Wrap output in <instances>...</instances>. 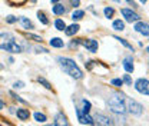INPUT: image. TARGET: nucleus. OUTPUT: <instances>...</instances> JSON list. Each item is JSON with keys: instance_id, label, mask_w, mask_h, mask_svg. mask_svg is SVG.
I'll use <instances>...</instances> for the list:
<instances>
[{"instance_id": "f257e3e1", "label": "nucleus", "mask_w": 149, "mask_h": 126, "mask_svg": "<svg viewBox=\"0 0 149 126\" xmlns=\"http://www.w3.org/2000/svg\"><path fill=\"white\" fill-rule=\"evenodd\" d=\"M57 62L60 63L63 70L68 74H70L72 77H74V79H82L83 77V73L79 69V66L74 63V60L69 59V57H57Z\"/></svg>"}, {"instance_id": "f03ea898", "label": "nucleus", "mask_w": 149, "mask_h": 126, "mask_svg": "<svg viewBox=\"0 0 149 126\" xmlns=\"http://www.w3.org/2000/svg\"><path fill=\"white\" fill-rule=\"evenodd\" d=\"M125 95L122 93H113L109 100V109L113 113H125L126 112V105H125Z\"/></svg>"}, {"instance_id": "7ed1b4c3", "label": "nucleus", "mask_w": 149, "mask_h": 126, "mask_svg": "<svg viewBox=\"0 0 149 126\" xmlns=\"http://www.w3.org/2000/svg\"><path fill=\"white\" fill-rule=\"evenodd\" d=\"M125 105H126V110H129L130 113L135 115V116H139V115H142V112H143L142 105H139L136 100H133V99H130V97H125Z\"/></svg>"}, {"instance_id": "20e7f679", "label": "nucleus", "mask_w": 149, "mask_h": 126, "mask_svg": "<svg viewBox=\"0 0 149 126\" xmlns=\"http://www.w3.org/2000/svg\"><path fill=\"white\" fill-rule=\"evenodd\" d=\"M13 42H15V36L12 33H0V49L9 50Z\"/></svg>"}, {"instance_id": "39448f33", "label": "nucleus", "mask_w": 149, "mask_h": 126, "mask_svg": "<svg viewBox=\"0 0 149 126\" xmlns=\"http://www.w3.org/2000/svg\"><path fill=\"white\" fill-rule=\"evenodd\" d=\"M135 89L138 90L139 93L149 95V80L148 79H138L135 82Z\"/></svg>"}, {"instance_id": "423d86ee", "label": "nucleus", "mask_w": 149, "mask_h": 126, "mask_svg": "<svg viewBox=\"0 0 149 126\" xmlns=\"http://www.w3.org/2000/svg\"><path fill=\"white\" fill-rule=\"evenodd\" d=\"M76 113H77V119L82 125H95V119L92 116H89V113H83L80 109H77Z\"/></svg>"}, {"instance_id": "0eeeda50", "label": "nucleus", "mask_w": 149, "mask_h": 126, "mask_svg": "<svg viewBox=\"0 0 149 126\" xmlns=\"http://www.w3.org/2000/svg\"><path fill=\"white\" fill-rule=\"evenodd\" d=\"M120 13H122V16L125 17V20L129 22V23H135V22L139 20V15L135 13L133 10H130V9H122Z\"/></svg>"}, {"instance_id": "6e6552de", "label": "nucleus", "mask_w": 149, "mask_h": 126, "mask_svg": "<svg viewBox=\"0 0 149 126\" xmlns=\"http://www.w3.org/2000/svg\"><path fill=\"white\" fill-rule=\"evenodd\" d=\"M133 29L138 32V33H141V35H143V36H149V24L148 23H143V22H135V26H133Z\"/></svg>"}, {"instance_id": "1a4fd4ad", "label": "nucleus", "mask_w": 149, "mask_h": 126, "mask_svg": "<svg viewBox=\"0 0 149 126\" xmlns=\"http://www.w3.org/2000/svg\"><path fill=\"white\" fill-rule=\"evenodd\" d=\"M91 53H96L97 52V47H99V45H97V40H93V39H86V40H82L80 42Z\"/></svg>"}, {"instance_id": "9d476101", "label": "nucleus", "mask_w": 149, "mask_h": 126, "mask_svg": "<svg viewBox=\"0 0 149 126\" xmlns=\"http://www.w3.org/2000/svg\"><path fill=\"white\" fill-rule=\"evenodd\" d=\"M93 119H95V123H97V125L108 126V125H112V123H113L109 118H106V116H103V115H100V113H97Z\"/></svg>"}, {"instance_id": "9b49d317", "label": "nucleus", "mask_w": 149, "mask_h": 126, "mask_svg": "<svg viewBox=\"0 0 149 126\" xmlns=\"http://www.w3.org/2000/svg\"><path fill=\"white\" fill-rule=\"evenodd\" d=\"M53 125L56 126H68L69 125V122H68V119H66V116L63 115V113H57L55 118V122H53Z\"/></svg>"}, {"instance_id": "f8f14e48", "label": "nucleus", "mask_w": 149, "mask_h": 126, "mask_svg": "<svg viewBox=\"0 0 149 126\" xmlns=\"http://www.w3.org/2000/svg\"><path fill=\"white\" fill-rule=\"evenodd\" d=\"M123 68H125V70L128 73H132L133 72V60H132V57H126L125 60H123Z\"/></svg>"}, {"instance_id": "ddd939ff", "label": "nucleus", "mask_w": 149, "mask_h": 126, "mask_svg": "<svg viewBox=\"0 0 149 126\" xmlns=\"http://www.w3.org/2000/svg\"><path fill=\"white\" fill-rule=\"evenodd\" d=\"M16 115H17V118L20 119V120H27L29 116H30V113H29L27 109H17Z\"/></svg>"}, {"instance_id": "4468645a", "label": "nucleus", "mask_w": 149, "mask_h": 126, "mask_svg": "<svg viewBox=\"0 0 149 126\" xmlns=\"http://www.w3.org/2000/svg\"><path fill=\"white\" fill-rule=\"evenodd\" d=\"M79 24H70L69 27H66L65 29V33L68 35V36H73V35H76L77 32H79Z\"/></svg>"}, {"instance_id": "2eb2a0df", "label": "nucleus", "mask_w": 149, "mask_h": 126, "mask_svg": "<svg viewBox=\"0 0 149 126\" xmlns=\"http://www.w3.org/2000/svg\"><path fill=\"white\" fill-rule=\"evenodd\" d=\"M19 22L22 23L23 29H33V23H32L27 17H19Z\"/></svg>"}, {"instance_id": "dca6fc26", "label": "nucleus", "mask_w": 149, "mask_h": 126, "mask_svg": "<svg viewBox=\"0 0 149 126\" xmlns=\"http://www.w3.org/2000/svg\"><path fill=\"white\" fill-rule=\"evenodd\" d=\"M65 12H66V9L62 6V4H59V3H55V6H53V13H55L56 16H60V15H65Z\"/></svg>"}, {"instance_id": "f3484780", "label": "nucleus", "mask_w": 149, "mask_h": 126, "mask_svg": "<svg viewBox=\"0 0 149 126\" xmlns=\"http://www.w3.org/2000/svg\"><path fill=\"white\" fill-rule=\"evenodd\" d=\"M49 43H50V46H52V47H63V45H65V43H63V40H62V39H59V37H53V39H50V42H49Z\"/></svg>"}, {"instance_id": "a211bd4d", "label": "nucleus", "mask_w": 149, "mask_h": 126, "mask_svg": "<svg viewBox=\"0 0 149 126\" xmlns=\"http://www.w3.org/2000/svg\"><path fill=\"white\" fill-rule=\"evenodd\" d=\"M112 27H113L115 30H123V29H125V23H123L122 20H115L113 24H112Z\"/></svg>"}, {"instance_id": "6ab92c4d", "label": "nucleus", "mask_w": 149, "mask_h": 126, "mask_svg": "<svg viewBox=\"0 0 149 126\" xmlns=\"http://www.w3.org/2000/svg\"><path fill=\"white\" fill-rule=\"evenodd\" d=\"M55 27L57 29V30H62V32H63V30L66 29V23H65L62 19H57V20L55 22Z\"/></svg>"}, {"instance_id": "aec40b11", "label": "nucleus", "mask_w": 149, "mask_h": 126, "mask_svg": "<svg viewBox=\"0 0 149 126\" xmlns=\"http://www.w3.org/2000/svg\"><path fill=\"white\" fill-rule=\"evenodd\" d=\"M35 119H36V122H39V123H43V122L47 120L46 115H43V113H40V112H36V113H35Z\"/></svg>"}, {"instance_id": "412c9836", "label": "nucleus", "mask_w": 149, "mask_h": 126, "mask_svg": "<svg viewBox=\"0 0 149 126\" xmlns=\"http://www.w3.org/2000/svg\"><path fill=\"white\" fill-rule=\"evenodd\" d=\"M83 16H85V12L83 10H74L73 13H72V19L73 20H80Z\"/></svg>"}, {"instance_id": "4be33fe9", "label": "nucleus", "mask_w": 149, "mask_h": 126, "mask_svg": "<svg viewBox=\"0 0 149 126\" xmlns=\"http://www.w3.org/2000/svg\"><path fill=\"white\" fill-rule=\"evenodd\" d=\"M37 82H39L40 85H43V86H45L46 89H49V90L52 89V85H50V83H49V82H47V80H46L45 77H37Z\"/></svg>"}, {"instance_id": "5701e85b", "label": "nucleus", "mask_w": 149, "mask_h": 126, "mask_svg": "<svg viewBox=\"0 0 149 126\" xmlns=\"http://www.w3.org/2000/svg\"><path fill=\"white\" fill-rule=\"evenodd\" d=\"M37 17H39V20H40L43 24H49V20L46 19V16H45L43 12H39V13H37Z\"/></svg>"}, {"instance_id": "b1692460", "label": "nucleus", "mask_w": 149, "mask_h": 126, "mask_svg": "<svg viewBox=\"0 0 149 126\" xmlns=\"http://www.w3.org/2000/svg\"><path fill=\"white\" fill-rule=\"evenodd\" d=\"M83 113H89L91 112V102L89 100H83V109H82Z\"/></svg>"}, {"instance_id": "393cba45", "label": "nucleus", "mask_w": 149, "mask_h": 126, "mask_svg": "<svg viewBox=\"0 0 149 126\" xmlns=\"http://www.w3.org/2000/svg\"><path fill=\"white\" fill-rule=\"evenodd\" d=\"M103 12H105V16H106L108 19H111L112 16L115 15V10H113L112 7H105V10H103Z\"/></svg>"}, {"instance_id": "a878e982", "label": "nucleus", "mask_w": 149, "mask_h": 126, "mask_svg": "<svg viewBox=\"0 0 149 126\" xmlns=\"http://www.w3.org/2000/svg\"><path fill=\"white\" fill-rule=\"evenodd\" d=\"M115 39H116V40H119V42H120V43H122L125 47H128L129 50H132V52H133V49H132V45H129V43H128L125 39H120V37H115Z\"/></svg>"}, {"instance_id": "bb28decb", "label": "nucleus", "mask_w": 149, "mask_h": 126, "mask_svg": "<svg viewBox=\"0 0 149 126\" xmlns=\"http://www.w3.org/2000/svg\"><path fill=\"white\" fill-rule=\"evenodd\" d=\"M111 83L115 85V86H118V88H120V86L123 85V80H122V79H112Z\"/></svg>"}, {"instance_id": "cd10ccee", "label": "nucleus", "mask_w": 149, "mask_h": 126, "mask_svg": "<svg viewBox=\"0 0 149 126\" xmlns=\"http://www.w3.org/2000/svg\"><path fill=\"white\" fill-rule=\"evenodd\" d=\"M27 37H29V39H33L35 42H40V43L43 42V39L40 36H36V35H27Z\"/></svg>"}, {"instance_id": "c85d7f7f", "label": "nucleus", "mask_w": 149, "mask_h": 126, "mask_svg": "<svg viewBox=\"0 0 149 126\" xmlns=\"http://www.w3.org/2000/svg\"><path fill=\"white\" fill-rule=\"evenodd\" d=\"M13 88L15 89H22V88H24V83L23 82H15L13 83Z\"/></svg>"}, {"instance_id": "c756f323", "label": "nucleus", "mask_w": 149, "mask_h": 126, "mask_svg": "<svg viewBox=\"0 0 149 126\" xmlns=\"http://www.w3.org/2000/svg\"><path fill=\"white\" fill-rule=\"evenodd\" d=\"M6 20H7V23H16V22H17V17H15V16H7Z\"/></svg>"}, {"instance_id": "7c9ffc66", "label": "nucleus", "mask_w": 149, "mask_h": 126, "mask_svg": "<svg viewBox=\"0 0 149 126\" xmlns=\"http://www.w3.org/2000/svg\"><path fill=\"white\" fill-rule=\"evenodd\" d=\"M123 82H125L126 85H132V79H130L129 74H125V77H123Z\"/></svg>"}, {"instance_id": "2f4dec72", "label": "nucleus", "mask_w": 149, "mask_h": 126, "mask_svg": "<svg viewBox=\"0 0 149 126\" xmlns=\"http://www.w3.org/2000/svg\"><path fill=\"white\" fill-rule=\"evenodd\" d=\"M10 95L13 96V99H16V100H19V102H22V103H26V102H24V100H23V99H22L20 96H17V95H15L13 92H10Z\"/></svg>"}, {"instance_id": "473e14b6", "label": "nucleus", "mask_w": 149, "mask_h": 126, "mask_svg": "<svg viewBox=\"0 0 149 126\" xmlns=\"http://www.w3.org/2000/svg\"><path fill=\"white\" fill-rule=\"evenodd\" d=\"M36 52L37 53H47V49H45V47H36Z\"/></svg>"}, {"instance_id": "72a5a7b5", "label": "nucleus", "mask_w": 149, "mask_h": 126, "mask_svg": "<svg viewBox=\"0 0 149 126\" xmlns=\"http://www.w3.org/2000/svg\"><path fill=\"white\" fill-rule=\"evenodd\" d=\"M70 4H72L73 7H77V6H79V0H70Z\"/></svg>"}, {"instance_id": "f704fd0d", "label": "nucleus", "mask_w": 149, "mask_h": 126, "mask_svg": "<svg viewBox=\"0 0 149 126\" xmlns=\"http://www.w3.org/2000/svg\"><path fill=\"white\" fill-rule=\"evenodd\" d=\"M126 1H128L129 4H132V6H133V0H126Z\"/></svg>"}, {"instance_id": "c9c22d12", "label": "nucleus", "mask_w": 149, "mask_h": 126, "mask_svg": "<svg viewBox=\"0 0 149 126\" xmlns=\"http://www.w3.org/2000/svg\"><path fill=\"white\" fill-rule=\"evenodd\" d=\"M139 1H141V3H142V4H145V3H146V1H148V0H139Z\"/></svg>"}, {"instance_id": "e433bc0d", "label": "nucleus", "mask_w": 149, "mask_h": 126, "mask_svg": "<svg viewBox=\"0 0 149 126\" xmlns=\"http://www.w3.org/2000/svg\"><path fill=\"white\" fill-rule=\"evenodd\" d=\"M60 0H52V3H59Z\"/></svg>"}, {"instance_id": "4c0bfd02", "label": "nucleus", "mask_w": 149, "mask_h": 126, "mask_svg": "<svg viewBox=\"0 0 149 126\" xmlns=\"http://www.w3.org/2000/svg\"><path fill=\"white\" fill-rule=\"evenodd\" d=\"M0 109H3V103L1 102H0Z\"/></svg>"}, {"instance_id": "58836bf2", "label": "nucleus", "mask_w": 149, "mask_h": 126, "mask_svg": "<svg viewBox=\"0 0 149 126\" xmlns=\"http://www.w3.org/2000/svg\"><path fill=\"white\" fill-rule=\"evenodd\" d=\"M146 52H148V53H149V46H148V47H146Z\"/></svg>"}, {"instance_id": "ea45409f", "label": "nucleus", "mask_w": 149, "mask_h": 126, "mask_svg": "<svg viewBox=\"0 0 149 126\" xmlns=\"http://www.w3.org/2000/svg\"><path fill=\"white\" fill-rule=\"evenodd\" d=\"M113 1H116V3H119V1H120V0H113Z\"/></svg>"}, {"instance_id": "a19ab883", "label": "nucleus", "mask_w": 149, "mask_h": 126, "mask_svg": "<svg viewBox=\"0 0 149 126\" xmlns=\"http://www.w3.org/2000/svg\"><path fill=\"white\" fill-rule=\"evenodd\" d=\"M32 1H36V0H32Z\"/></svg>"}]
</instances>
